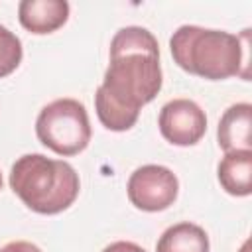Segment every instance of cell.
<instances>
[{"mask_svg": "<svg viewBox=\"0 0 252 252\" xmlns=\"http://www.w3.org/2000/svg\"><path fill=\"white\" fill-rule=\"evenodd\" d=\"M102 252H146L142 246H138L136 242H128V240H118L108 244Z\"/></svg>", "mask_w": 252, "mask_h": 252, "instance_id": "obj_12", "label": "cell"}, {"mask_svg": "<svg viewBox=\"0 0 252 252\" xmlns=\"http://www.w3.org/2000/svg\"><path fill=\"white\" fill-rule=\"evenodd\" d=\"M20 24L37 35L59 30L69 18V2L65 0H22L18 6Z\"/></svg>", "mask_w": 252, "mask_h": 252, "instance_id": "obj_7", "label": "cell"}, {"mask_svg": "<svg viewBox=\"0 0 252 252\" xmlns=\"http://www.w3.org/2000/svg\"><path fill=\"white\" fill-rule=\"evenodd\" d=\"M250 122L252 106L248 102H236L224 110L219 122L217 138L224 152L250 150Z\"/></svg>", "mask_w": 252, "mask_h": 252, "instance_id": "obj_8", "label": "cell"}, {"mask_svg": "<svg viewBox=\"0 0 252 252\" xmlns=\"http://www.w3.org/2000/svg\"><path fill=\"white\" fill-rule=\"evenodd\" d=\"M244 33L238 37L222 30L181 26L173 32L169 49L173 61L189 75L222 81L240 75V67L246 65L248 37L244 39Z\"/></svg>", "mask_w": 252, "mask_h": 252, "instance_id": "obj_2", "label": "cell"}, {"mask_svg": "<svg viewBox=\"0 0 252 252\" xmlns=\"http://www.w3.org/2000/svg\"><path fill=\"white\" fill-rule=\"evenodd\" d=\"M10 187L33 213L57 215L75 203L81 183L71 163L43 154H26L12 165Z\"/></svg>", "mask_w": 252, "mask_h": 252, "instance_id": "obj_3", "label": "cell"}, {"mask_svg": "<svg viewBox=\"0 0 252 252\" xmlns=\"http://www.w3.org/2000/svg\"><path fill=\"white\" fill-rule=\"evenodd\" d=\"M130 203L146 213H158L171 207L179 193L175 173L165 165L148 163L138 167L126 185Z\"/></svg>", "mask_w": 252, "mask_h": 252, "instance_id": "obj_5", "label": "cell"}, {"mask_svg": "<svg viewBox=\"0 0 252 252\" xmlns=\"http://www.w3.org/2000/svg\"><path fill=\"white\" fill-rule=\"evenodd\" d=\"M217 171L219 181L228 195L248 197L252 193V150L226 152Z\"/></svg>", "mask_w": 252, "mask_h": 252, "instance_id": "obj_9", "label": "cell"}, {"mask_svg": "<svg viewBox=\"0 0 252 252\" xmlns=\"http://www.w3.org/2000/svg\"><path fill=\"white\" fill-rule=\"evenodd\" d=\"M37 140L59 156H77L91 142V122L83 102L57 98L45 104L35 120Z\"/></svg>", "mask_w": 252, "mask_h": 252, "instance_id": "obj_4", "label": "cell"}, {"mask_svg": "<svg viewBox=\"0 0 252 252\" xmlns=\"http://www.w3.org/2000/svg\"><path fill=\"white\" fill-rule=\"evenodd\" d=\"M156 252H209V236L199 224L177 222L163 230Z\"/></svg>", "mask_w": 252, "mask_h": 252, "instance_id": "obj_10", "label": "cell"}, {"mask_svg": "<svg viewBox=\"0 0 252 252\" xmlns=\"http://www.w3.org/2000/svg\"><path fill=\"white\" fill-rule=\"evenodd\" d=\"M0 252H41V250H39L35 244H32V242L14 240V242H8L6 246H2Z\"/></svg>", "mask_w": 252, "mask_h": 252, "instance_id": "obj_13", "label": "cell"}, {"mask_svg": "<svg viewBox=\"0 0 252 252\" xmlns=\"http://www.w3.org/2000/svg\"><path fill=\"white\" fill-rule=\"evenodd\" d=\"M22 41L20 37L10 32L6 26L0 24V79L14 73L22 61Z\"/></svg>", "mask_w": 252, "mask_h": 252, "instance_id": "obj_11", "label": "cell"}, {"mask_svg": "<svg viewBox=\"0 0 252 252\" xmlns=\"http://www.w3.org/2000/svg\"><path fill=\"white\" fill-rule=\"evenodd\" d=\"M0 189H2V173H0Z\"/></svg>", "mask_w": 252, "mask_h": 252, "instance_id": "obj_14", "label": "cell"}, {"mask_svg": "<svg viewBox=\"0 0 252 252\" xmlns=\"http://www.w3.org/2000/svg\"><path fill=\"white\" fill-rule=\"evenodd\" d=\"M159 45L152 32L140 26L118 30L110 41V61L102 85L94 93L100 124L112 132L130 130L140 108L161 89Z\"/></svg>", "mask_w": 252, "mask_h": 252, "instance_id": "obj_1", "label": "cell"}, {"mask_svg": "<svg viewBox=\"0 0 252 252\" xmlns=\"http://www.w3.org/2000/svg\"><path fill=\"white\" fill-rule=\"evenodd\" d=\"M158 126L173 146H195L207 132L205 110L189 98H173L159 110Z\"/></svg>", "mask_w": 252, "mask_h": 252, "instance_id": "obj_6", "label": "cell"}]
</instances>
